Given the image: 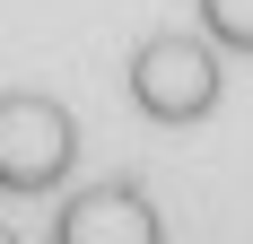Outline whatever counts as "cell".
I'll use <instances>...</instances> for the list:
<instances>
[{"mask_svg": "<svg viewBox=\"0 0 253 244\" xmlns=\"http://www.w3.org/2000/svg\"><path fill=\"white\" fill-rule=\"evenodd\" d=\"M79 166V122L61 96H44V87H9L0 96V192L9 201H44L61 192Z\"/></svg>", "mask_w": 253, "mask_h": 244, "instance_id": "2", "label": "cell"}, {"mask_svg": "<svg viewBox=\"0 0 253 244\" xmlns=\"http://www.w3.org/2000/svg\"><path fill=\"white\" fill-rule=\"evenodd\" d=\"M0 244H18V227H9V218H0Z\"/></svg>", "mask_w": 253, "mask_h": 244, "instance_id": "5", "label": "cell"}, {"mask_svg": "<svg viewBox=\"0 0 253 244\" xmlns=\"http://www.w3.org/2000/svg\"><path fill=\"white\" fill-rule=\"evenodd\" d=\"M52 244H166V218L140 183H87L52 209Z\"/></svg>", "mask_w": 253, "mask_h": 244, "instance_id": "3", "label": "cell"}, {"mask_svg": "<svg viewBox=\"0 0 253 244\" xmlns=\"http://www.w3.org/2000/svg\"><path fill=\"white\" fill-rule=\"evenodd\" d=\"M201 9V35L218 52H236V61H253V0H192Z\"/></svg>", "mask_w": 253, "mask_h": 244, "instance_id": "4", "label": "cell"}, {"mask_svg": "<svg viewBox=\"0 0 253 244\" xmlns=\"http://www.w3.org/2000/svg\"><path fill=\"white\" fill-rule=\"evenodd\" d=\"M123 87H131V105H140V122H157V131H192V122H210L218 96H227V52L210 44V35L157 26L149 44L131 52Z\"/></svg>", "mask_w": 253, "mask_h": 244, "instance_id": "1", "label": "cell"}]
</instances>
